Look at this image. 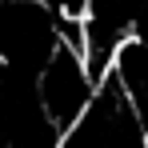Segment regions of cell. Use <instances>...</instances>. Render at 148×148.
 <instances>
[{"label":"cell","instance_id":"obj_1","mask_svg":"<svg viewBox=\"0 0 148 148\" xmlns=\"http://www.w3.org/2000/svg\"><path fill=\"white\" fill-rule=\"evenodd\" d=\"M60 148H148L140 112L116 76H108L96 88L84 116L60 136Z\"/></svg>","mask_w":148,"mask_h":148},{"label":"cell","instance_id":"obj_2","mask_svg":"<svg viewBox=\"0 0 148 148\" xmlns=\"http://www.w3.org/2000/svg\"><path fill=\"white\" fill-rule=\"evenodd\" d=\"M36 96H40L44 116H48V120L60 128V136H64V132L84 116V108L92 104V96H96V84L84 72L80 52L64 48V44L52 48V56L44 60V68L36 72Z\"/></svg>","mask_w":148,"mask_h":148}]
</instances>
